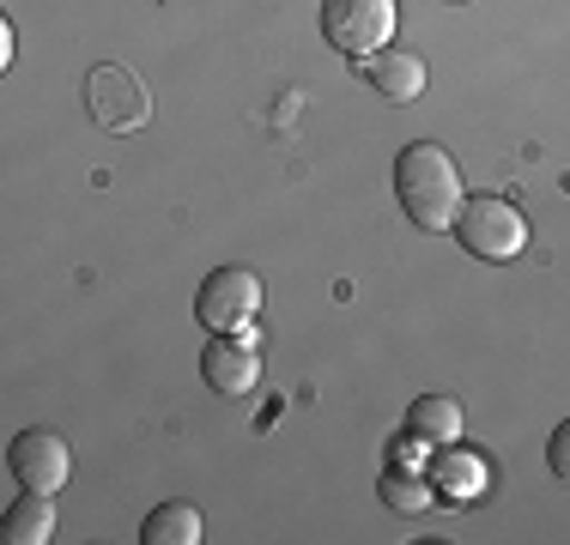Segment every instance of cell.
Segmentation results:
<instances>
[{
	"instance_id": "obj_11",
	"label": "cell",
	"mask_w": 570,
	"mask_h": 545,
	"mask_svg": "<svg viewBox=\"0 0 570 545\" xmlns=\"http://www.w3.org/2000/svg\"><path fill=\"white\" fill-rule=\"evenodd\" d=\"M0 539H12V545L56 539V497H49V490H24V497L0 515Z\"/></svg>"
},
{
	"instance_id": "obj_9",
	"label": "cell",
	"mask_w": 570,
	"mask_h": 545,
	"mask_svg": "<svg viewBox=\"0 0 570 545\" xmlns=\"http://www.w3.org/2000/svg\"><path fill=\"white\" fill-rule=\"evenodd\" d=\"M406 436L425 448H450L468 436V413H461L455 394H419L413 406H406Z\"/></svg>"
},
{
	"instance_id": "obj_4",
	"label": "cell",
	"mask_w": 570,
	"mask_h": 545,
	"mask_svg": "<svg viewBox=\"0 0 570 545\" xmlns=\"http://www.w3.org/2000/svg\"><path fill=\"white\" fill-rule=\"evenodd\" d=\"M86 116L98 121L104 133H134L153 121V98H146L140 73H128V67L104 61L86 73Z\"/></svg>"
},
{
	"instance_id": "obj_8",
	"label": "cell",
	"mask_w": 570,
	"mask_h": 545,
	"mask_svg": "<svg viewBox=\"0 0 570 545\" xmlns=\"http://www.w3.org/2000/svg\"><path fill=\"white\" fill-rule=\"evenodd\" d=\"M364 79L376 86V98H389V103H413V98H425V54H413V49H376L371 61H364Z\"/></svg>"
},
{
	"instance_id": "obj_5",
	"label": "cell",
	"mask_w": 570,
	"mask_h": 545,
	"mask_svg": "<svg viewBox=\"0 0 570 545\" xmlns=\"http://www.w3.org/2000/svg\"><path fill=\"white\" fill-rule=\"evenodd\" d=\"M195 316L207 334H237L262 316V279L249 267H213L195 291Z\"/></svg>"
},
{
	"instance_id": "obj_15",
	"label": "cell",
	"mask_w": 570,
	"mask_h": 545,
	"mask_svg": "<svg viewBox=\"0 0 570 545\" xmlns=\"http://www.w3.org/2000/svg\"><path fill=\"white\" fill-rule=\"evenodd\" d=\"M0 67H12V24L0 19Z\"/></svg>"
},
{
	"instance_id": "obj_10",
	"label": "cell",
	"mask_w": 570,
	"mask_h": 545,
	"mask_svg": "<svg viewBox=\"0 0 570 545\" xmlns=\"http://www.w3.org/2000/svg\"><path fill=\"white\" fill-rule=\"evenodd\" d=\"M431 485H438V497H450V503H480L485 490H492V467H485L480 455H468L461 443H450L438 460H431Z\"/></svg>"
},
{
	"instance_id": "obj_12",
	"label": "cell",
	"mask_w": 570,
	"mask_h": 545,
	"mask_svg": "<svg viewBox=\"0 0 570 545\" xmlns=\"http://www.w3.org/2000/svg\"><path fill=\"white\" fill-rule=\"evenodd\" d=\"M140 539L146 545H200V539H207V527H200L195 503L170 497V503H158V509L140 522Z\"/></svg>"
},
{
	"instance_id": "obj_7",
	"label": "cell",
	"mask_w": 570,
	"mask_h": 545,
	"mask_svg": "<svg viewBox=\"0 0 570 545\" xmlns=\"http://www.w3.org/2000/svg\"><path fill=\"white\" fill-rule=\"evenodd\" d=\"M200 382L219 388V394H249L255 382H262V351L243 346L237 334L207 339V351H200Z\"/></svg>"
},
{
	"instance_id": "obj_14",
	"label": "cell",
	"mask_w": 570,
	"mask_h": 545,
	"mask_svg": "<svg viewBox=\"0 0 570 545\" xmlns=\"http://www.w3.org/2000/svg\"><path fill=\"white\" fill-rule=\"evenodd\" d=\"M547 467H552V479H559V485H570V418L547 436Z\"/></svg>"
},
{
	"instance_id": "obj_2",
	"label": "cell",
	"mask_w": 570,
	"mask_h": 545,
	"mask_svg": "<svg viewBox=\"0 0 570 545\" xmlns=\"http://www.w3.org/2000/svg\"><path fill=\"white\" fill-rule=\"evenodd\" d=\"M455 242L480 261H515L528 249V218L504 195H468L455 212Z\"/></svg>"
},
{
	"instance_id": "obj_3",
	"label": "cell",
	"mask_w": 570,
	"mask_h": 545,
	"mask_svg": "<svg viewBox=\"0 0 570 545\" xmlns=\"http://www.w3.org/2000/svg\"><path fill=\"white\" fill-rule=\"evenodd\" d=\"M395 24H401L395 0H322V37H328V49H341L358 67L376 49L395 43Z\"/></svg>"
},
{
	"instance_id": "obj_1",
	"label": "cell",
	"mask_w": 570,
	"mask_h": 545,
	"mask_svg": "<svg viewBox=\"0 0 570 545\" xmlns=\"http://www.w3.org/2000/svg\"><path fill=\"white\" fill-rule=\"evenodd\" d=\"M395 200H401V212L413 218L419 230H455V212H461V200H468L455 158L443 152L438 140L401 146V158H395Z\"/></svg>"
},
{
	"instance_id": "obj_16",
	"label": "cell",
	"mask_w": 570,
	"mask_h": 545,
	"mask_svg": "<svg viewBox=\"0 0 570 545\" xmlns=\"http://www.w3.org/2000/svg\"><path fill=\"white\" fill-rule=\"evenodd\" d=\"M455 7H461V0H455Z\"/></svg>"
},
{
	"instance_id": "obj_6",
	"label": "cell",
	"mask_w": 570,
	"mask_h": 545,
	"mask_svg": "<svg viewBox=\"0 0 570 545\" xmlns=\"http://www.w3.org/2000/svg\"><path fill=\"white\" fill-rule=\"evenodd\" d=\"M7 473L19 479L24 490H56L67 485V473H73V448H67V436L61 430H49V425H31V430H19L12 436V448H7Z\"/></svg>"
},
{
	"instance_id": "obj_13",
	"label": "cell",
	"mask_w": 570,
	"mask_h": 545,
	"mask_svg": "<svg viewBox=\"0 0 570 545\" xmlns=\"http://www.w3.org/2000/svg\"><path fill=\"white\" fill-rule=\"evenodd\" d=\"M383 503L395 515H425L431 503H438V485H431V473L419 467V473H406V467H395V460H389V473H383Z\"/></svg>"
}]
</instances>
